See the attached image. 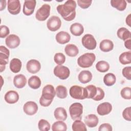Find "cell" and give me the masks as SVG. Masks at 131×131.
<instances>
[{"mask_svg":"<svg viewBox=\"0 0 131 131\" xmlns=\"http://www.w3.org/2000/svg\"><path fill=\"white\" fill-rule=\"evenodd\" d=\"M76 3L75 1L68 0L62 5H59L57 11L61 17L67 21L73 20L76 16Z\"/></svg>","mask_w":131,"mask_h":131,"instance_id":"1","label":"cell"},{"mask_svg":"<svg viewBox=\"0 0 131 131\" xmlns=\"http://www.w3.org/2000/svg\"><path fill=\"white\" fill-rule=\"evenodd\" d=\"M56 95V91L51 84H47L43 87L42 95L39 99L40 104L44 107L49 106Z\"/></svg>","mask_w":131,"mask_h":131,"instance_id":"2","label":"cell"},{"mask_svg":"<svg viewBox=\"0 0 131 131\" xmlns=\"http://www.w3.org/2000/svg\"><path fill=\"white\" fill-rule=\"evenodd\" d=\"M96 59V56L93 53H86L79 56L77 59L78 66L83 68L91 67Z\"/></svg>","mask_w":131,"mask_h":131,"instance_id":"3","label":"cell"},{"mask_svg":"<svg viewBox=\"0 0 131 131\" xmlns=\"http://www.w3.org/2000/svg\"><path fill=\"white\" fill-rule=\"evenodd\" d=\"M70 96L74 99L83 100L87 98V92L85 88L75 85L72 86L69 90Z\"/></svg>","mask_w":131,"mask_h":131,"instance_id":"4","label":"cell"},{"mask_svg":"<svg viewBox=\"0 0 131 131\" xmlns=\"http://www.w3.org/2000/svg\"><path fill=\"white\" fill-rule=\"evenodd\" d=\"M69 111L72 120H81L83 113V106L80 103L76 102L72 104Z\"/></svg>","mask_w":131,"mask_h":131,"instance_id":"5","label":"cell"},{"mask_svg":"<svg viewBox=\"0 0 131 131\" xmlns=\"http://www.w3.org/2000/svg\"><path fill=\"white\" fill-rule=\"evenodd\" d=\"M50 10L51 6L50 5L43 4L37 10L35 14L36 19L39 21H45L49 16Z\"/></svg>","mask_w":131,"mask_h":131,"instance_id":"6","label":"cell"},{"mask_svg":"<svg viewBox=\"0 0 131 131\" xmlns=\"http://www.w3.org/2000/svg\"><path fill=\"white\" fill-rule=\"evenodd\" d=\"M9 50L5 46H0V72L5 70L6 65L8 63Z\"/></svg>","mask_w":131,"mask_h":131,"instance_id":"7","label":"cell"},{"mask_svg":"<svg viewBox=\"0 0 131 131\" xmlns=\"http://www.w3.org/2000/svg\"><path fill=\"white\" fill-rule=\"evenodd\" d=\"M54 75L61 80H64L67 79L70 74V71L69 69L62 65L56 66L53 71Z\"/></svg>","mask_w":131,"mask_h":131,"instance_id":"8","label":"cell"},{"mask_svg":"<svg viewBox=\"0 0 131 131\" xmlns=\"http://www.w3.org/2000/svg\"><path fill=\"white\" fill-rule=\"evenodd\" d=\"M81 42L83 47L88 50H93L97 46V42L94 37L90 34L84 35L82 38Z\"/></svg>","mask_w":131,"mask_h":131,"instance_id":"9","label":"cell"},{"mask_svg":"<svg viewBox=\"0 0 131 131\" xmlns=\"http://www.w3.org/2000/svg\"><path fill=\"white\" fill-rule=\"evenodd\" d=\"M61 21L60 18L56 15L52 16L47 20V26L51 31L55 32L58 30L61 27Z\"/></svg>","mask_w":131,"mask_h":131,"instance_id":"10","label":"cell"},{"mask_svg":"<svg viewBox=\"0 0 131 131\" xmlns=\"http://www.w3.org/2000/svg\"><path fill=\"white\" fill-rule=\"evenodd\" d=\"M7 9L9 12L12 15H17L20 11L21 5L19 0H8Z\"/></svg>","mask_w":131,"mask_h":131,"instance_id":"11","label":"cell"},{"mask_svg":"<svg viewBox=\"0 0 131 131\" xmlns=\"http://www.w3.org/2000/svg\"><path fill=\"white\" fill-rule=\"evenodd\" d=\"M38 105L36 102L29 101L26 102L23 106L24 112L29 116H32L35 114L38 111Z\"/></svg>","mask_w":131,"mask_h":131,"instance_id":"12","label":"cell"},{"mask_svg":"<svg viewBox=\"0 0 131 131\" xmlns=\"http://www.w3.org/2000/svg\"><path fill=\"white\" fill-rule=\"evenodd\" d=\"M20 38L15 34H10L8 35L6 39L5 43L7 46L10 49H15L20 44Z\"/></svg>","mask_w":131,"mask_h":131,"instance_id":"13","label":"cell"},{"mask_svg":"<svg viewBox=\"0 0 131 131\" xmlns=\"http://www.w3.org/2000/svg\"><path fill=\"white\" fill-rule=\"evenodd\" d=\"M36 4L35 0H26L25 1L23 6V13L27 16L33 14Z\"/></svg>","mask_w":131,"mask_h":131,"instance_id":"14","label":"cell"},{"mask_svg":"<svg viewBox=\"0 0 131 131\" xmlns=\"http://www.w3.org/2000/svg\"><path fill=\"white\" fill-rule=\"evenodd\" d=\"M26 68L29 73L35 74L39 71L41 69V65L38 60L36 59H31L27 62Z\"/></svg>","mask_w":131,"mask_h":131,"instance_id":"15","label":"cell"},{"mask_svg":"<svg viewBox=\"0 0 131 131\" xmlns=\"http://www.w3.org/2000/svg\"><path fill=\"white\" fill-rule=\"evenodd\" d=\"M112 110V104L107 102L100 103L97 107V112L100 116H105L110 114Z\"/></svg>","mask_w":131,"mask_h":131,"instance_id":"16","label":"cell"},{"mask_svg":"<svg viewBox=\"0 0 131 131\" xmlns=\"http://www.w3.org/2000/svg\"><path fill=\"white\" fill-rule=\"evenodd\" d=\"M4 99L8 103L14 104L18 101L19 95L17 92L11 90L5 94Z\"/></svg>","mask_w":131,"mask_h":131,"instance_id":"17","label":"cell"},{"mask_svg":"<svg viewBox=\"0 0 131 131\" xmlns=\"http://www.w3.org/2000/svg\"><path fill=\"white\" fill-rule=\"evenodd\" d=\"M55 39L58 43L63 45L68 43L70 40L71 36L68 32L62 31L56 34Z\"/></svg>","mask_w":131,"mask_h":131,"instance_id":"18","label":"cell"},{"mask_svg":"<svg viewBox=\"0 0 131 131\" xmlns=\"http://www.w3.org/2000/svg\"><path fill=\"white\" fill-rule=\"evenodd\" d=\"M27 83V79L23 74H18L13 78V84L14 86L18 89L24 88Z\"/></svg>","mask_w":131,"mask_h":131,"instance_id":"19","label":"cell"},{"mask_svg":"<svg viewBox=\"0 0 131 131\" xmlns=\"http://www.w3.org/2000/svg\"><path fill=\"white\" fill-rule=\"evenodd\" d=\"M93 77L92 73L88 70L81 71L78 76L79 81L82 83H86L91 81Z\"/></svg>","mask_w":131,"mask_h":131,"instance_id":"20","label":"cell"},{"mask_svg":"<svg viewBox=\"0 0 131 131\" xmlns=\"http://www.w3.org/2000/svg\"><path fill=\"white\" fill-rule=\"evenodd\" d=\"M99 122L97 116L95 114H90L84 118V122L86 125L91 128L96 127Z\"/></svg>","mask_w":131,"mask_h":131,"instance_id":"21","label":"cell"},{"mask_svg":"<svg viewBox=\"0 0 131 131\" xmlns=\"http://www.w3.org/2000/svg\"><path fill=\"white\" fill-rule=\"evenodd\" d=\"M71 33L74 36H79L84 32V28L83 26L78 23H75L71 25L70 26Z\"/></svg>","mask_w":131,"mask_h":131,"instance_id":"22","label":"cell"},{"mask_svg":"<svg viewBox=\"0 0 131 131\" xmlns=\"http://www.w3.org/2000/svg\"><path fill=\"white\" fill-rule=\"evenodd\" d=\"M99 48L102 52H108L113 49L114 43L110 39H103L100 43Z\"/></svg>","mask_w":131,"mask_h":131,"instance_id":"23","label":"cell"},{"mask_svg":"<svg viewBox=\"0 0 131 131\" xmlns=\"http://www.w3.org/2000/svg\"><path fill=\"white\" fill-rule=\"evenodd\" d=\"M54 115L56 119L63 121H65L68 117L66 110L62 107H58L56 108L54 111Z\"/></svg>","mask_w":131,"mask_h":131,"instance_id":"24","label":"cell"},{"mask_svg":"<svg viewBox=\"0 0 131 131\" xmlns=\"http://www.w3.org/2000/svg\"><path fill=\"white\" fill-rule=\"evenodd\" d=\"M22 63L20 59L16 58H13L10 62V69L14 73H18L21 68Z\"/></svg>","mask_w":131,"mask_h":131,"instance_id":"25","label":"cell"},{"mask_svg":"<svg viewBox=\"0 0 131 131\" xmlns=\"http://www.w3.org/2000/svg\"><path fill=\"white\" fill-rule=\"evenodd\" d=\"M64 52L70 57H75L79 53L78 47L74 44H68L64 48Z\"/></svg>","mask_w":131,"mask_h":131,"instance_id":"26","label":"cell"},{"mask_svg":"<svg viewBox=\"0 0 131 131\" xmlns=\"http://www.w3.org/2000/svg\"><path fill=\"white\" fill-rule=\"evenodd\" d=\"M117 36L123 41L130 39L131 34L130 32L125 27H121L119 28L117 32Z\"/></svg>","mask_w":131,"mask_h":131,"instance_id":"27","label":"cell"},{"mask_svg":"<svg viewBox=\"0 0 131 131\" xmlns=\"http://www.w3.org/2000/svg\"><path fill=\"white\" fill-rule=\"evenodd\" d=\"M28 85L33 89H37L41 86V82L39 77L34 75L32 76L28 79Z\"/></svg>","mask_w":131,"mask_h":131,"instance_id":"28","label":"cell"},{"mask_svg":"<svg viewBox=\"0 0 131 131\" xmlns=\"http://www.w3.org/2000/svg\"><path fill=\"white\" fill-rule=\"evenodd\" d=\"M111 6L119 11H124L127 5L125 0H112L111 1Z\"/></svg>","mask_w":131,"mask_h":131,"instance_id":"29","label":"cell"},{"mask_svg":"<svg viewBox=\"0 0 131 131\" xmlns=\"http://www.w3.org/2000/svg\"><path fill=\"white\" fill-rule=\"evenodd\" d=\"M116 81V77L113 73H108L105 74L103 77V82L106 86H112L115 83Z\"/></svg>","mask_w":131,"mask_h":131,"instance_id":"30","label":"cell"},{"mask_svg":"<svg viewBox=\"0 0 131 131\" xmlns=\"http://www.w3.org/2000/svg\"><path fill=\"white\" fill-rule=\"evenodd\" d=\"M120 62L122 64H127L131 63V52H124L120 54L119 57Z\"/></svg>","mask_w":131,"mask_h":131,"instance_id":"31","label":"cell"},{"mask_svg":"<svg viewBox=\"0 0 131 131\" xmlns=\"http://www.w3.org/2000/svg\"><path fill=\"white\" fill-rule=\"evenodd\" d=\"M72 130L74 131H86L85 124L80 120H76L72 124Z\"/></svg>","mask_w":131,"mask_h":131,"instance_id":"32","label":"cell"},{"mask_svg":"<svg viewBox=\"0 0 131 131\" xmlns=\"http://www.w3.org/2000/svg\"><path fill=\"white\" fill-rule=\"evenodd\" d=\"M56 95L60 99H64L67 97L68 92L67 88L62 85H59L56 88Z\"/></svg>","mask_w":131,"mask_h":131,"instance_id":"33","label":"cell"},{"mask_svg":"<svg viewBox=\"0 0 131 131\" xmlns=\"http://www.w3.org/2000/svg\"><path fill=\"white\" fill-rule=\"evenodd\" d=\"M67 129V125L63 121H58L55 122L52 126L53 131H66Z\"/></svg>","mask_w":131,"mask_h":131,"instance_id":"34","label":"cell"},{"mask_svg":"<svg viewBox=\"0 0 131 131\" xmlns=\"http://www.w3.org/2000/svg\"><path fill=\"white\" fill-rule=\"evenodd\" d=\"M96 68L100 72L104 73L107 72L110 69L109 63L104 60L98 61L96 64Z\"/></svg>","mask_w":131,"mask_h":131,"instance_id":"35","label":"cell"},{"mask_svg":"<svg viewBox=\"0 0 131 131\" xmlns=\"http://www.w3.org/2000/svg\"><path fill=\"white\" fill-rule=\"evenodd\" d=\"M85 88L87 92V98L93 99L97 94V87L94 85L90 84L86 86Z\"/></svg>","mask_w":131,"mask_h":131,"instance_id":"36","label":"cell"},{"mask_svg":"<svg viewBox=\"0 0 131 131\" xmlns=\"http://www.w3.org/2000/svg\"><path fill=\"white\" fill-rule=\"evenodd\" d=\"M38 127L41 131H48L50 129V124L49 122L45 119H40L38 123Z\"/></svg>","mask_w":131,"mask_h":131,"instance_id":"37","label":"cell"},{"mask_svg":"<svg viewBox=\"0 0 131 131\" xmlns=\"http://www.w3.org/2000/svg\"><path fill=\"white\" fill-rule=\"evenodd\" d=\"M54 60L56 64L61 65L64 63L66 61V57L62 53H57L54 55Z\"/></svg>","mask_w":131,"mask_h":131,"instance_id":"38","label":"cell"},{"mask_svg":"<svg viewBox=\"0 0 131 131\" xmlns=\"http://www.w3.org/2000/svg\"><path fill=\"white\" fill-rule=\"evenodd\" d=\"M120 94L123 99L130 100L131 99V88L130 87L123 88L121 91Z\"/></svg>","mask_w":131,"mask_h":131,"instance_id":"39","label":"cell"},{"mask_svg":"<svg viewBox=\"0 0 131 131\" xmlns=\"http://www.w3.org/2000/svg\"><path fill=\"white\" fill-rule=\"evenodd\" d=\"M92 3V0H78V5L82 9H87L91 5Z\"/></svg>","mask_w":131,"mask_h":131,"instance_id":"40","label":"cell"},{"mask_svg":"<svg viewBox=\"0 0 131 131\" xmlns=\"http://www.w3.org/2000/svg\"><path fill=\"white\" fill-rule=\"evenodd\" d=\"M10 33L9 28L5 25H1L0 27V37L2 38L7 37Z\"/></svg>","mask_w":131,"mask_h":131,"instance_id":"41","label":"cell"},{"mask_svg":"<svg viewBox=\"0 0 131 131\" xmlns=\"http://www.w3.org/2000/svg\"><path fill=\"white\" fill-rule=\"evenodd\" d=\"M105 93L104 91L100 88L97 87V93L95 97L93 98V100L95 101H100L103 99L104 97Z\"/></svg>","mask_w":131,"mask_h":131,"instance_id":"42","label":"cell"},{"mask_svg":"<svg viewBox=\"0 0 131 131\" xmlns=\"http://www.w3.org/2000/svg\"><path fill=\"white\" fill-rule=\"evenodd\" d=\"M131 108L130 106L126 107L122 112V116L123 118L127 121H131V115H130Z\"/></svg>","mask_w":131,"mask_h":131,"instance_id":"43","label":"cell"},{"mask_svg":"<svg viewBox=\"0 0 131 131\" xmlns=\"http://www.w3.org/2000/svg\"><path fill=\"white\" fill-rule=\"evenodd\" d=\"M122 74L125 78L130 80L131 79V67L129 66L124 68L122 71Z\"/></svg>","mask_w":131,"mask_h":131,"instance_id":"44","label":"cell"},{"mask_svg":"<svg viewBox=\"0 0 131 131\" xmlns=\"http://www.w3.org/2000/svg\"><path fill=\"white\" fill-rule=\"evenodd\" d=\"M98 130L99 131H112L113 128L109 123H103L100 125Z\"/></svg>","mask_w":131,"mask_h":131,"instance_id":"45","label":"cell"},{"mask_svg":"<svg viewBox=\"0 0 131 131\" xmlns=\"http://www.w3.org/2000/svg\"><path fill=\"white\" fill-rule=\"evenodd\" d=\"M124 46H125V47L130 50H131V40L130 39H127L125 41H124Z\"/></svg>","mask_w":131,"mask_h":131,"instance_id":"46","label":"cell"},{"mask_svg":"<svg viewBox=\"0 0 131 131\" xmlns=\"http://www.w3.org/2000/svg\"><path fill=\"white\" fill-rule=\"evenodd\" d=\"M6 6V1L5 0L1 1V11L5 9Z\"/></svg>","mask_w":131,"mask_h":131,"instance_id":"47","label":"cell"},{"mask_svg":"<svg viewBox=\"0 0 131 131\" xmlns=\"http://www.w3.org/2000/svg\"><path fill=\"white\" fill-rule=\"evenodd\" d=\"M130 16H131V14H129L126 18V23L127 24V25L129 26V27H130L131 26V21H130Z\"/></svg>","mask_w":131,"mask_h":131,"instance_id":"48","label":"cell"}]
</instances>
